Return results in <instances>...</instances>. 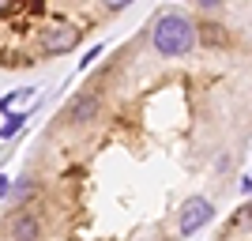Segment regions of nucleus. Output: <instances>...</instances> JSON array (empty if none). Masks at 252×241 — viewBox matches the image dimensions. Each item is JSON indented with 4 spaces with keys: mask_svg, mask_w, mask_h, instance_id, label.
I'll use <instances>...</instances> for the list:
<instances>
[{
    "mask_svg": "<svg viewBox=\"0 0 252 241\" xmlns=\"http://www.w3.org/2000/svg\"><path fill=\"white\" fill-rule=\"evenodd\" d=\"M192 45H196V27H192L185 15L166 11V15L155 23V49L162 53V57H181V53H189Z\"/></svg>",
    "mask_w": 252,
    "mask_h": 241,
    "instance_id": "obj_1",
    "label": "nucleus"
},
{
    "mask_svg": "<svg viewBox=\"0 0 252 241\" xmlns=\"http://www.w3.org/2000/svg\"><path fill=\"white\" fill-rule=\"evenodd\" d=\"M211 215H215V207H211L203 196H192L185 207H181V234H196V230H203L211 222Z\"/></svg>",
    "mask_w": 252,
    "mask_h": 241,
    "instance_id": "obj_2",
    "label": "nucleus"
},
{
    "mask_svg": "<svg viewBox=\"0 0 252 241\" xmlns=\"http://www.w3.org/2000/svg\"><path fill=\"white\" fill-rule=\"evenodd\" d=\"M79 38H83V34L75 31V27H53V31L42 34V49L45 53H68V49L79 45Z\"/></svg>",
    "mask_w": 252,
    "mask_h": 241,
    "instance_id": "obj_3",
    "label": "nucleus"
},
{
    "mask_svg": "<svg viewBox=\"0 0 252 241\" xmlns=\"http://www.w3.org/2000/svg\"><path fill=\"white\" fill-rule=\"evenodd\" d=\"M11 234H15V241H38V219L34 215H15Z\"/></svg>",
    "mask_w": 252,
    "mask_h": 241,
    "instance_id": "obj_4",
    "label": "nucleus"
},
{
    "mask_svg": "<svg viewBox=\"0 0 252 241\" xmlns=\"http://www.w3.org/2000/svg\"><path fill=\"white\" fill-rule=\"evenodd\" d=\"M94 109H98V98L94 95H79L72 102V121H75V125H87V121L94 117Z\"/></svg>",
    "mask_w": 252,
    "mask_h": 241,
    "instance_id": "obj_5",
    "label": "nucleus"
},
{
    "mask_svg": "<svg viewBox=\"0 0 252 241\" xmlns=\"http://www.w3.org/2000/svg\"><path fill=\"white\" fill-rule=\"evenodd\" d=\"M23 121H27V113H11V117H8V125L0 128V136H4V139H11V136H15V132L23 128Z\"/></svg>",
    "mask_w": 252,
    "mask_h": 241,
    "instance_id": "obj_6",
    "label": "nucleus"
},
{
    "mask_svg": "<svg viewBox=\"0 0 252 241\" xmlns=\"http://www.w3.org/2000/svg\"><path fill=\"white\" fill-rule=\"evenodd\" d=\"M19 11V4H11V0H0V15H15Z\"/></svg>",
    "mask_w": 252,
    "mask_h": 241,
    "instance_id": "obj_7",
    "label": "nucleus"
},
{
    "mask_svg": "<svg viewBox=\"0 0 252 241\" xmlns=\"http://www.w3.org/2000/svg\"><path fill=\"white\" fill-rule=\"evenodd\" d=\"M27 192H31V181H19V189H15V200H23Z\"/></svg>",
    "mask_w": 252,
    "mask_h": 241,
    "instance_id": "obj_8",
    "label": "nucleus"
},
{
    "mask_svg": "<svg viewBox=\"0 0 252 241\" xmlns=\"http://www.w3.org/2000/svg\"><path fill=\"white\" fill-rule=\"evenodd\" d=\"M8 192H11V181H8V177H0V196H8Z\"/></svg>",
    "mask_w": 252,
    "mask_h": 241,
    "instance_id": "obj_9",
    "label": "nucleus"
}]
</instances>
